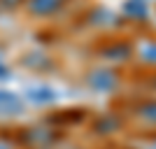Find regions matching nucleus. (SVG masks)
<instances>
[{"label":"nucleus","instance_id":"obj_2","mask_svg":"<svg viewBox=\"0 0 156 149\" xmlns=\"http://www.w3.org/2000/svg\"><path fill=\"white\" fill-rule=\"evenodd\" d=\"M144 117L156 119V105H149V107H144Z\"/></svg>","mask_w":156,"mask_h":149},{"label":"nucleus","instance_id":"obj_1","mask_svg":"<svg viewBox=\"0 0 156 149\" xmlns=\"http://www.w3.org/2000/svg\"><path fill=\"white\" fill-rule=\"evenodd\" d=\"M56 5V0H35L33 2V9H40V12H44V9H49V7Z\"/></svg>","mask_w":156,"mask_h":149}]
</instances>
